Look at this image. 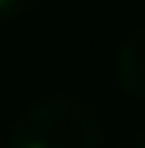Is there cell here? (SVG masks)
<instances>
[{
  "instance_id": "cell-1",
  "label": "cell",
  "mask_w": 145,
  "mask_h": 148,
  "mask_svg": "<svg viewBox=\"0 0 145 148\" xmlns=\"http://www.w3.org/2000/svg\"><path fill=\"white\" fill-rule=\"evenodd\" d=\"M104 131L97 114L69 97L38 100L17 117L10 148H100Z\"/></svg>"
},
{
  "instance_id": "cell-2",
  "label": "cell",
  "mask_w": 145,
  "mask_h": 148,
  "mask_svg": "<svg viewBox=\"0 0 145 148\" xmlns=\"http://www.w3.org/2000/svg\"><path fill=\"white\" fill-rule=\"evenodd\" d=\"M114 76L124 86V93H131L135 100H145V24L121 41L117 59H114Z\"/></svg>"
},
{
  "instance_id": "cell-3",
  "label": "cell",
  "mask_w": 145,
  "mask_h": 148,
  "mask_svg": "<svg viewBox=\"0 0 145 148\" xmlns=\"http://www.w3.org/2000/svg\"><path fill=\"white\" fill-rule=\"evenodd\" d=\"M31 3H35V0H0V21H14V17H21Z\"/></svg>"
},
{
  "instance_id": "cell-4",
  "label": "cell",
  "mask_w": 145,
  "mask_h": 148,
  "mask_svg": "<svg viewBox=\"0 0 145 148\" xmlns=\"http://www.w3.org/2000/svg\"><path fill=\"white\" fill-rule=\"evenodd\" d=\"M117 148H145V134H131V138H124Z\"/></svg>"
},
{
  "instance_id": "cell-5",
  "label": "cell",
  "mask_w": 145,
  "mask_h": 148,
  "mask_svg": "<svg viewBox=\"0 0 145 148\" xmlns=\"http://www.w3.org/2000/svg\"><path fill=\"white\" fill-rule=\"evenodd\" d=\"M0 148H3V141H0Z\"/></svg>"
}]
</instances>
